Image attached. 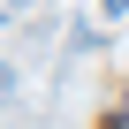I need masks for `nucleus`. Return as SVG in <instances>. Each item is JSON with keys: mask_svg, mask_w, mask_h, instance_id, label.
I'll return each instance as SVG.
<instances>
[{"mask_svg": "<svg viewBox=\"0 0 129 129\" xmlns=\"http://www.w3.org/2000/svg\"><path fill=\"white\" fill-rule=\"evenodd\" d=\"M106 8H114V15H129V0H106Z\"/></svg>", "mask_w": 129, "mask_h": 129, "instance_id": "obj_1", "label": "nucleus"}]
</instances>
